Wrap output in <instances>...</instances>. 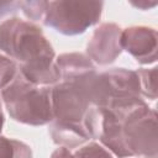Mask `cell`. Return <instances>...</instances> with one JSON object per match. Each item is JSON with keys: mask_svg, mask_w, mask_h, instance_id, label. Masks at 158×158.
Masks as SVG:
<instances>
[{"mask_svg": "<svg viewBox=\"0 0 158 158\" xmlns=\"http://www.w3.org/2000/svg\"><path fill=\"white\" fill-rule=\"evenodd\" d=\"M49 135L56 144L65 148H75L84 144L90 139L89 133L83 125L64 123L58 121H52L49 126Z\"/></svg>", "mask_w": 158, "mask_h": 158, "instance_id": "9", "label": "cell"}, {"mask_svg": "<svg viewBox=\"0 0 158 158\" xmlns=\"http://www.w3.org/2000/svg\"><path fill=\"white\" fill-rule=\"evenodd\" d=\"M121 47L141 64L156 63L158 56L157 31L147 26L127 27L121 32Z\"/></svg>", "mask_w": 158, "mask_h": 158, "instance_id": "8", "label": "cell"}, {"mask_svg": "<svg viewBox=\"0 0 158 158\" xmlns=\"http://www.w3.org/2000/svg\"><path fill=\"white\" fill-rule=\"evenodd\" d=\"M4 112H2V109H1V102H0V133H1V130H2V126H4Z\"/></svg>", "mask_w": 158, "mask_h": 158, "instance_id": "20", "label": "cell"}, {"mask_svg": "<svg viewBox=\"0 0 158 158\" xmlns=\"http://www.w3.org/2000/svg\"><path fill=\"white\" fill-rule=\"evenodd\" d=\"M96 70L70 80H62L51 88L53 121L83 125L93 106L91 94Z\"/></svg>", "mask_w": 158, "mask_h": 158, "instance_id": "4", "label": "cell"}, {"mask_svg": "<svg viewBox=\"0 0 158 158\" xmlns=\"http://www.w3.org/2000/svg\"><path fill=\"white\" fill-rule=\"evenodd\" d=\"M137 75L139 79L141 94L151 100L157 99V68L153 67L151 69H138Z\"/></svg>", "mask_w": 158, "mask_h": 158, "instance_id": "11", "label": "cell"}, {"mask_svg": "<svg viewBox=\"0 0 158 158\" xmlns=\"http://www.w3.org/2000/svg\"><path fill=\"white\" fill-rule=\"evenodd\" d=\"M102 7L104 1H47L42 22L62 35L75 36L99 22Z\"/></svg>", "mask_w": 158, "mask_h": 158, "instance_id": "6", "label": "cell"}, {"mask_svg": "<svg viewBox=\"0 0 158 158\" xmlns=\"http://www.w3.org/2000/svg\"><path fill=\"white\" fill-rule=\"evenodd\" d=\"M74 158H114V157L106 148H104L99 143L90 142L78 148L74 153Z\"/></svg>", "mask_w": 158, "mask_h": 158, "instance_id": "14", "label": "cell"}, {"mask_svg": "<svg viewBox=\"0 0 158 158\" xmlns=\"http://www.w3.org/2000/svg\"><path fill=\"white\" fill-rule=\"evenodd\" d=\"M19 7L22 10L23 15L30 21H42L44 17L47 1L36 0V1H17Z\"/></svg>", "mask_w": 158, "mask_h": 158, "instance_id": "12", "label": "cell"}, {"mask_svg": "<svg viewBox=\"0 0 158 158\" xmlns=\"http://www.w3.org/2000/svg\"><path fill=\"white\" fill-rule=\"evenodd\" d=\"M14 157V138L0 136V158Z\"/></svg>", "mask_w": 158, "mask_h": 158, "instance_id": "16", "label": "cell"}, {"mask_svg": "<svg viewBox=\"0 0 158 158\" xmlns=\"http://www.w3.org/2000/svg\"><path fill=\"white\" fill-rule=\"evenodd\" d=\"M0 51L20 63L22 77L40 86L59 83L56 53L42 30L32 22L10 17L0 23Z\"/></svg>", "mask_w": 158, "mask_h": 158, "instance_id": "1", "label": "cell"}, {"mask_svg": "<svg viewBox=\"0 0 158 158\" xmlns=\"http://www.w3.org/2000/svg\"><path fill=\"white\" fill-rule=\"evenodd\" d=\"M131 5H133V6L138 7V9H142V10H148V9L153 7V6H156V5H157V1H152V2L144 1V0H143V1H138V2L131 1Z\"/></svg>", "mask_w": 158, "mask_h": 158, "instance_id": "19", "label": "cell"}, {"mask_svg": "<svg viewBox=\"0 0 158 158\" xmlns=\"http://www.w3.org/2000/svg\"><path fill=\"white\" fill-rule=\"evenodd\" d=\"M62 80H70L95 70L94 63L83 53H63L56 60Z\"/></svg>", "mask_w": 158, "mask_h": 158, "instance_id": "10", "label": "cell"}, {"mask_svg": "<svg viewBox=\"0 0 158 158\" xmlns=\"http://www.w3.org/2000/svg\"><path fill=\"white\" fill-rule=\"evenodd\" d=\"M12 158H32V151L26 143L19 139H14V157Z\"/></svg>", "mask_w": 158, "mask_h": 158, "instance_id": "15", "label": "cell"}, {"mask_svg": "<svg viewBox=\"0 0 158 158\" xmlns=\"http://www.w3.org/2000/svg\"><path fill=\"white\" fill-rule=\"evenodd\" d=\"M17 1H0V19L12 15L17 11Z\"/></svg>", "mask_w": 158, "mask_h": 158, "instance_id": "17", "label": "cell"}, {"mask_svg": "<svg viewBox=\"0 0 158 158\" xmlns=\"http://www.w3.org/2000/svg\"><path fill=\"white\" fill-rule=\"evenodd\" d=\"M143 102L137 72L114 68L98 74L93 106L100 109H123Z\"/></svg>", "mask_w": 158, "mask_h": 158, "instance_id": "5", "label": "cell"}, {"mask_svg": "<svg viewBox=\"0 0 158 158\" xmlns=\"http://www.w3.org/2000/svg\"><path fill=\"white\" fill-rule=\"evenodd\" d=\"M109 110V109H107ZM120 120L121 135L130 157L157 158V112L144 101L137 105L110 110Z\"/></svg>", "mask_w": 158, "mask_h": 158, "instance_id": "3", "label": "cell"}, {"mask_svg": "<svg viewBox=\"0 0 158 158\" xmlns=\"http://www.w3.org/2000/svg\"><path fill=\"white\" fill-rule=\"evenodd\" d=\"M17 73H19V69L16 63L11 58L4 54H0V89L1 90L6 88L15 79Z\"/></svg>", "mask_w": 158, "mask_h": 158, "instance_id": "13", "label": "cell"}, {"mask_svg": "<svg viewBox=\"0 0 158 158\" xmlns=\"http://www.w3.org/2000/svg\"><path fill=\"white\" fill-rule=\"evenodd\" d=\"M121 27L112 22L101 23L86 44V56L99 65H109L121 54Z\"/></svg>", "mask_w": 158, "mask_h": 158, "instance_id": "7", "label": "cell"}, {"mask_svg": "<svg viewBox=\"0 0 158 158\" xmlns=\"http://www.w3.org/2000/svg\"><path fill=\"white\" fill-rule=\"evenodd\" d=\"M51 158H74V154H72V152L68 148L59 147L51 154Z\"/></svg>", "mask_w": 158, "mask_h": 158, "instance_id": "18", "label": "cell"}, {"mask_svg": "<svg viewBox=\"0 0 158 158\" xmlns=\"http://www.w3.org/2000/svg\"><path fill=\"white\" fill-rule=\"evenodd\" d=\"M1 99L10 117L17 122L42 126L53 121L51 88L27 81L20 70L15 79L1 90Z\"/></svg>", "mask_w": 158, "mask_h": 158, "instance_id": "2", "label": "cell"}]
</instances>
